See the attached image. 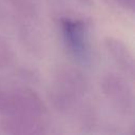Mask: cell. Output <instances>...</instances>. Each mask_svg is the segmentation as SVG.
Wrapping results in <instances>:
<instances>
[{
	"label": "cell",
	"mask_w": 135,
	"mask_h": 135,
	"mask_svg": "<svg viewBox=\"0 0 135 135\" xmlns=\"http://www.w3.org/2000/svg\"><path fill=\"white\" fill-rule=\"evenodd\" d=\"M63 33L65 40L74 53L80 54L84 51V30L80 21L63 20Z\"/></svg>",
	"instance_id": "1"
}]
</instances>
